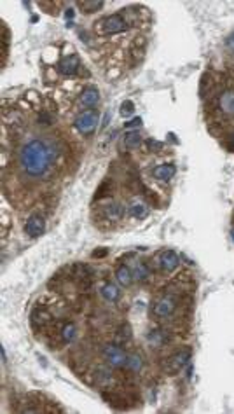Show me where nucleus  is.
I'll list each match as a JSON object with an SVG mask.
<instances>
[{
    "mask_svg": "<svg viewBox=\"0 0 234 414\" xmlns=\"http://www.w3.org/2000/svg\"><path fill=\"white\" fill-rule=\"evenodd\" d=\"M58 156V147L51 138L39 137L25 144L20 152V166L28 177H44Z\"/></svg>",
    "mask_w": 234,
    "mask_h": 414,
    "instance_id": "1",
    "label": "nucleus"
},
{
    "mask_svg": "<svg viewBox=\"0 0 234 414\" xmlns=\"http://www.w3.org/2000/svg\"><path fill=\"white\" fill-rule=\"evenodd\" d=\"M98 124H100V112L98 111H86V112L79 114L77 119H75V123H74V126L80 135H86L87 137V135L94 133V130L98 128Z\"/></svg>",
    "mask_w": 234,
    "mask_h": 414,
    "instance_id": "2",
    "label": "nucleus"
},
{
    "mask_svg": "<svg viewBox=\"0 0 234 414\" xmlns=\"http://www.w3.org/2000/svg\"><path fill=\"white\" fill-rule=\"evenodd\" d=\"M100 32L105 35H114V34H121V32H126L130 28V23L128 20L123 16V14H112V16L105 18L103 21L100 23Z\"/></svg>",
    "mask_w": 234,
    "mask_h": 414,
    "instance_id": "3",
    "label": "nucleus"
},
{
    "mask_svg": "<svg viewBox=\"0 0 234 414\" xmlns=\"http://www.w3.org/2000/svg\"><path fill=\"white\" fill-rule=\"evenodd\" d=\"M103 357L105 360L108 362V365H112V367H124L128 362V355L126 351L121 348V344H107V346H103Z\"/></svg>",
    "mask_w": 234,
    "mask_h": 414,
    "instance_id": "4",
    "label": "nucleus"
},
{
    "mask_svg": "<svg viewBox=\"0 0 234 414\" xmlns=\"http://www.w3.org/2000/svg\"><path fill=\"white\" fill-rule=\"evenodd\" d=\"M191 355H192L191 350H180L175 355H171V357L166 360L168 374H177V372H180L185 365H189V362H191Z\"/></svg>",
    "mask_w": 234,
    "mask_h": 414,
    "instance_id": "5",
    "label": "nucleus"
},
{
    "mask_svg": "<svg viewBox=\"0 0 234 414\" xmlns=\"http://www.w3.org/2000/svg\"><path fill=\"white\" fill-rule=\"evenodd\" d=\"M175 307H177V299H175L173 295H163V297L154 304L152 313H154L157 318H168L175 311Z\"/></svg>",
    "mask_w": 234,
    "mask_h": 414,
    "instance_id": "6",
    "label": "nucleus"
},
{
    "mask_svg": "<svg viewBox=\"0 0 234 414\" xmlns=\"http://www.w3.org/2000/svg\"><path fill=\"white\" fill-rule=\"evenodd\" d=\"M25 233L30 238H39L46 233V221L42 215H32L25 224Z\"/></svg>",
    "mask_w": 234,
    "mask_h": 414,
    "instance_id": "7",
    "label": "nucleus"
},
{
    "mask_svg": "<svg viewBox=\"0 0 234 414\" xmlns=\"http://www.w3.org/2000/svg\"><path fill=\"white\" fill-rule=\"evenodd\" d=\"M58 70L63 75H75L77 72H80V60L77 54H72V56H67L58 63Z\"/></svg>",
    "mask_w": 234,
    "mask_h": 414,
    "instance_id": "8",
    "label": "nucleus"
},
{
    "mask_svg": "<svg viewBox=\"0 0 234 414\" xmlns=\"http://www.w3.org/2000/svg\"><path fill=\"white\" fill-rule=\"evenodd\" d=\"M30 320H32V327H34V331H42L47 324L53 322V317H51V313L47 309L37 307V309H34V313H32Z\"/></svg>",
    "mask_w": 234,
    "mask_h": 414,
    "instance_id": "9",
    "label": "nucleus"
},
{
    "mask_svg": "<svg viewBox=\"0 0 234 414\" xmlns=\"http://www.w3.org/2000/svg\"><path fill=\"white\" fill-rule=\"evenodd\" d=\"M175 173H177V168L171 163L159 164V166H156L154 170H152V177L159 182H170L171 178L175 177Z\"/></svg>",
    "mask_w": 234,
    "mask_h": 414,
    "instance_id": "10",
    "label": "nucleus"
},
{
    "mask_svg": "<svg viewBox=\"0 0 234 414\" xmlns=\"http://www.w3.org/2000/svg\"><path fill=\"white\" fill-rule=\"evenodd\" d=\"M159 264H161V269L170 273V271L177 269L178 264H180V259H178V255L175 254L173 250H164L161 252L159 255Z\"/></svg>",
    "mask_w": 234,
    "mask_h": 414,
    "instance_id": "11",
    "label": "nucleus"
},
{
    "mask_svg": "<svg viewBox=\"0 0 234 414\" xmlns=\"http://www.w3.org/2000/svg\"><path fill=\"white\" fill-rule=\"evenodd\" d=\"M124 215H126V206H124L123 203L112 201V203H108L107 206H105V217H107L108 221L119 222L124 219Z\"/></svg>",
    "mask_w": 234,
    "mask_h": 414,
    "instance_id": "12",
    "label": "nucleus"
},
{
    "mask_svg": "<svg viewBox=\"0 0 234 414\" xmlns=\"http://www.w3.org/2000/svg\"><path fill=\"white\" fill-rule=\"evenodd\" d=\"M218 109L227 116L234 117V89H225L218 96Z\"/></svg>",
    "mask_w": 234,
    "mask_h": 414,
    "instance_id": "13",
    "label": "nucleus"
},
{
    "mask_svg": "<svg viewBox=\"0 0 234 414\" xmlns=\"http://www.w3.org/2000/svg\"><path fill=\"white\" fill-rule=\"evenodd\" d=\"M98 101H100V91L96 89L94 86L91 87H86V89L80 93V104L84 105V107H96Z\"/></svg>",
    "mask_w": 234,
    "mask_h": 414,
    "instance_id": "14",
    "label": "nucleus"
},
{
    "mask_svg": "<svg viewBox=\"0 0 234 414\" xmlns=\"http://www.w3.org/2000/svg\"><path fill=\"white\" fill-rule=\"evenodd\" d=\"M130 215L133 219H137V221H144V219L149 215L147 204L140 203V201H133V203L130 204Z\"/></svg>",
    "mask_w": 234,
    "mask_h": 414,
    "instance_id": "15",
    "label": "nucleus"
},
{
    "mask_svg": "<svg viewBox=\"0 0 234 414\" xmlns=\"http://www.w3.org/2000/svg\"><path fill=\"white\" fill-rule=\"evenodd\" d=\"M115 278L123 287H130L133 283V273L130 271L128 266H119L115 269Z\"/></svg>",
    "mask_w": 234,
    "mask_h": 414,
    "instance_id": "16",
    "label": "nucleus"
},
{
    "mask_svg": "<svg viewBox=\"0 0 234 414\" xmlns=\"http://www.w3.org/2000/svg\"><path fill=\"white\" fill-rule=\"evenodd\" d=\"M124 145H126L130 151H135V149H138L142 145V135L138 133L137 130L128 131V133L124 135Z\"/></svg>",
    "mask_w": 234,
    "mask_h": 414,
    "instance_id": "17",
    "label": "nucleus"
},
{
    "mask_svg": "<svg viewBox=\"0 0 234 414\" xmlns=\"http://www.w3.org/2000/svg\"><path fill=\"white\" fill-rule=\"evenodd\" d=\"M149 276H151V273H149V267L145 266L144 262H137L133 267V280L140 281V283H144V281L149 280Z\"/></svg>",
    "mask_w": 234,
    "mask_h": 414,
    "instance_id": "18",
    "label": "nucleus"
},
{
    "mask_svg": "<svg viewBox=\"0 0 234 414\" xmlns=\"http://www.w3.org/2000/svg\"><path fill=\"white\" fill-rule=\"evenodd\" d=\"M101 295H103V299H105V301H108V302H115L117 299H119L121 292H119V288H117L115 285L107 283L103 288H101Z\"/></svg>",
    "mask_w": 234,
    "mask_h": 414,
    "instance_id": "19",
    "label": "nucleus"
},
{
    "mask_svg": "<svg viewBox=\"0 0 234 414\" xmlns=\"http://www.w3.org/2000/svg\"><path fill=\"white\" fill-rule=\"evenodd\" d=\"M75 334H77V327H75L72 322L63 324V327H61V339H63L65 343H72V341L75 339Z\"/></svg>",
    "mask_w": 234,
    "mask_h": 414,
    "instance_id": "20",
    "label": "nucleus"
},
{
    "mask_svg": "<svg viewBox=\"0 0 234 414\" xmlns=\"http://www.w3.org/2000/svg\"><path fill=\"white\" fill-rule=\"evenodd\" d=\"M94 381H96L98 384H108L112 381L110 371L105 369V367H98L96 372H94Z\"/></svg>",
    "mask_w": 234,
    "mask_h": 414,
    "instance_id": "21",
    "label": "nucleus"
},
{
    "mask_svg": "<svg viewBox=\"0 0 234 414\" xmlns=\"http://www.w3.org/2000/svg\"><path fill=\"white\" fill-rule=\"evenodd\" d=\"M101 397H103V400H107L108 404L110 405H114V407H126V400H124L123 397H121V395H117V393H107V391H103V395H101Z\"/></svg>",
    "mask_w": 234,
    "mask_h": 414,
    "instance_id": "22",
    "label": "nucleus"
},
{
    "mask_svg": "<svg viewBox=\"0 0 234 414\" xmlns=\"http://www.w3.org/2000/svg\"><path fill=\"white\" fill-rule=\"evenodd\" d=\"M131 339V327L128 324H123L119 327V331H117V336H115V343L117 344H124L126 341Z\"/></svg>",
    "mask_w": 234,
    "mask_h": 414,
    "instance_id": "23",
    "label": "nucleus"
},
{
    "mask_svg": "<svg viewBox=\"0 0 234 414\" xmlns=\"http://www.w3.org/2000/svg\"><path fill=\"white\" fill-rule=\"evenodd\" d=\"M126 367L130 369V371H133V372H138L142 369V358L138 357V355H128Z\"/></svg>",
    "mask_w": 234,
    "mask_h": 414,
    "instance_id": "24",
    "label": "nucleus"
},
{
    "mask_svg": "<svg viewBox=\"0 0 234 414\" xmlns=\"http://www.w3.org/2000/svg\"><path fill=\"white\" fill-rule=\"evenodd\" d=\"M79 6H80V9L84 11V14H91V13H94V11L101 9V7H103V2H80Z\"/></svg>",
    "mask_w": 234,
    "mask_h": 414,
    "instance_id": "25",
    "label": "nucleus"
},
{
    "mask_svg": "<svg viewBox=\"0 0 234 414\" xmlns=\"http://www.w3.org/2000/svg\"><path fill=\"white\" fill-rule=\"evenodd\" d=\"M121 116L123 117H130V116H133V112H135V104L131 100H126V101H123L121 104Z\"/></svg>",
    "mask_w": 234,
    "mask_h": 414,
    "instance_id": "26",
    "label": "nucleus"
},
{
    "mask_svg": "<svg viewBox=\"0 0 234 414\" xmlns=\"http://www.w3.org/2000/svg\"><path fill=\"white\" fill-rule=\"evenodd\" d=\"M147 149L154 154H161V151L164 149V144L159 140H156V138H147Z\"/></svg>",
    "mask_w": 234,
    "mask_h": 414,
    "instance_id": "27",
    "label": "nucleus"
},
{
    "mask_svg": "<svg viewBox=\"0 0 234 414\" xmlns=\"http://www.w3.org/2000/svg\"><path fill=\"white\" fill-rule=\"evenodd\" d=\"M110 185H112V182H110V178H107V180H103V184L98 187L96 190V194H94V199H100V197H103V196H107V190H110Z\"/></svg>",
    "mask_w": 234,
    "mask_h": 414,
    "instance_id": "28",
    "label": "nucleus"
},
{
    "mask_svg": "<svg viewBox=\"0 0 234 414\" xmlns=\"http://www.w3.org/2000/svg\"><path fill=\"white\" fill-rule=\"evenodd\" d=\"M225 47H227L229 53L234 54V32H232V34H229L227 39H225Z\"/></svg>",
    "mask_w": 234,
    "mask_h": 414,
    "instance_id": "29",
    "label": "nucleus"
},
{
    "mask_svg": "<svg viewBox=\"0 0 234 414\" xmlns=\"http://www.w3.org/2000/svg\"><path fill=\"white\" fill-rule=\"evenodd\" d=\"M105 255H108V248H98V250L93 252L94 259H101V257H105Z\"/></svg>",
    "mask_w": 234,
    "mask_h": 414,
    "instance_id": "30",
    "label": "nucleus"
},
{
    "mask_svg": "<svg viewBox=\"0 0 234 414\" xmlns=\"http://www.w3.org/2000/svg\"><path fill=\"white\" fill-rule=\"evenodd\" d=\"M124 126H126V128H138V126H142V117H137V119L128 121Z\"/></svg>",
    "mask_w": 234,
    "mask_h": 414,
    "instance_id": "31",
    "label": "nucleus"
},
{
    "mask_svg": "<svg viewBox=\"0 0 234 414\" xmlns=\"http://www.w3.org/2000/svg\"><path fill=\"white\" fill-rule=\"evenodd\" d=\"M37 121H39V123H44V124H51V117H49V114H47V112L40 114V116L37 117Z\"/></svg>",
    "mask_w": 234,
    "mask_h": 414,
    "instance_id": "32",
    "label": "nucleus"
},
{
    "mask_svg": "<svg viewBox=\"0 0 234 414\" xmlns=\"http://www.w3.org/2000/svg\"><path fill=\"white\" fill-rule=\"evenodd\" d=\"M65 16H67L68 20H72V18H74V9H68L67 13H65Z\"/></svg>",
    "mask_w": 234,
    "mask_h": 414,
    "instance_id": "33",
    "label": "nucleus"
},
{
    "mask_svg": "<svg viewBox=\"0 0 234 414\" xmlns=\"http://www.w3.org/2000/svg\"><path fill=\"white\" fill-rule=\"evenodd\" d=\"M229 149H231V151L234 152V135L231 138H229Z\"/></svg>",
    "mask_w": 234,
    "mask_h": 414,
    "instance_id": "34",
    "label": "nucleus"
},
{
    "mask_svg": "<svg viewBox=\"0 0 234 414\" xmlns=\"http://www.w3.org/2000/svg\"><path fill=\"white\" fill-rule=\"evenodd\" d=\"M0 353H2V362H4V364H6V362H7V357H6V350H4V348H2V350H0Z\"/></svg>",
    "mask_w": 234,
    "mask_h": 414,
    "instance_id": "35",
    "label": "nucleus"
},
{
    "mask_svg": "<svg viewBox=\"0 0 234 414\" xmlns=\"http://www.w3.org/2000/svg\"><path fill=\"white\" fill-rule=\"evenodd\" d=\"M231 240H232V243H234V227H232V231H231Z\"/></svg>",
    "mask_w": 234,
    "mask_h": 414,
    "instance_id": "36",
    "label": "nucleus"
}]
</instances>
